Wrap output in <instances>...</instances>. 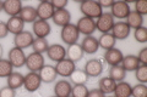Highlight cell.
<instances>
[{
	"mask_svg": "<svg viewBox=\"0 0 147 97\" xmlns=\"http://www.w3.org/2000/svg\"><path fill=\"white\" fill-rule=\"evenodd\" d=\"M135 11L140 13L141 16L147 15V3L145 0H140V1L135 3Z\"/></svg>",
	"mask_w": 147,
	"mask_h": 97,
	"instance_id": "f35d334b",
	"label": "cell"
},
{
	"mask_svg": "<svg viewBox=\"0 0 147 97\" xmlns=\"http://www.w3.org/2000/svg\"><path fill=\"white\" fill-rule=\"evenodd\" d=\"M80 10L85 17L97 20V18L103 13V9L100 7L98 1L94 0H84L80 4Z\"/></svg>",
	"mask_w": 147,
	"mask_h": 97,
	"instance_id": "6da1fadb",
	"label": "cell"
},
{
	"mask_svg": "<svg viewBox=\"0 0 147 97\" xmlns=\"http://www.w3.org/2000/svg\"><path fill=\"white\" fill-rule=\"evenodd\" d=\"M70 97H72V96H70Z\"/></svg>",
	"mask_w": 147,
	"mask_h": 97,
	"instance_id": "681fc988",
	"label": "cell"
},
{
	"mask_svg": "<svg viewBox=\"0 0 147 97\" xmlns=\"http://www.w3.org/2000/svg\"><path fill=\"white\" fill-rule=\"evenodd\" d=\"M103 63L100 59L98 58H92V59H88L85 64V73L88 78H96V77H99L100 74L103 73Z\"/></svg>",
	"mask_w": 147,
	"mask_h": 97,
	"instance_id": "8992f818",
	"label": "cell"
},
{
	"mask_svg": "<svg viewBox=\"0 0 147 97\" xmlns=\"http://www.w3.org/2000/svg\"><path fill=\"white\" fill-rule=\"evenodd\" d=\"M15 96H16V91L11 89V87L5 86L0 89V97H15Z\"/></svg>",
	"mask_w": 147,
	"mask_h": 97,
	"instance_id": "ab89813d",
	"label": "cell"
},
{
	"mask_svg": "<svg viewBox=\"0 0 147 97\" xmlns=\"http://www.w3.org/2000/svg\"><path fill=\"white\" fill-rule=\"evenodd\" d=\"M112 34L114 36V39L115 40H125L129 38V35H130V27H129L125 22H117V23H114V26H113V28H112Z\"/></svg>",
	"mask_w": 147,
	"mask_h": 97,
	"instance_id": "7c38bea8",
	"label": "cell"
},
{
	"mask_svg": "<svg viewBox=\"0 0 147 97\" xmlns=\"http://www.w3.org/2000/svg\"><path fill=\"white\" fill-rule=\"evenodd\" d=\"M48 48H49L48 41H47V39H43V38H36L33 40V44H32L33 52H38L42 55H43V52H47Z\"/></svg>",
	"mask_w": 147,
	"mask_h": 97,
	"instance_id": "d6a6232c",
	"label": "cell"
},
{
	"mask_svg": "<svg viewBox=\"0 0 147 97\" xmlns=\"http://www.w3.org/2000/svg\"><path fill=\"white\" fill-rule=\"evenodd\" d=\"M88 94V89L86 85H75L72 86L71 96L72 97H87Z\"/></svg>",
	"mask_w": 147,
	"mask_h": 97,
	"instance_id": "8d00e7d4",
	"label": "cell"
},
{
	"mask_svg": "<svg viewBox=\"0 0 147 97\" xmlns=\"http://www.w3.org/2000/svg\"><path fill=\"white\" fill-rule=\"evenodd\" d=\"M12 64L7 59H0V78H7L12 73Z\"/></svg>",
	"mask_w": 147,
	"mask_h": 97,
	"instance_id": "836d02e7",
	"label": "cell"
},
{
	"mask_svg": "<svg viewBox=\"0 0 147 97\" xmlns=\"http://www.w3.org/2000/svg\"><path fill=\"white\" fill-rule=\"evenodd\" d=\"M18 17L24 22H28V23H34L38 20V17H37V10L33 6H22Z\"/></svg>",
	"mask_w": 147,
	"mask_h": 97,
	"instance_id": "cb8c5ba5",
	"label": "cell"
},
{
	"mask_svg": "<svg viewBox=\"0 0 147 97\" xmlns=\"http://www.w3.org/2000/svg\"><path fill=\"white\" fill-rule=\"evenodd\" d=\"M33 40H34L33 34H32L31 32L24 30V32H21L20 34L15 35V38H13V44H15V48L24 50V49H27V48H30V46H32Z\"/></svg>",
	"mask_w": 147,
	"mask_h": 97,
	"instance_id": "8fae6325",
	"label": "cell"
},
{
	"mask_svg": "<svg viewBox=\"0 0 147 97\" xmlns=\"http://www.w3.org/2000/svg\"><path fill=\"white\" fill-rule=\"evenodd\" d=\"M98 86H99L98 89L102 91L104 95H107V94H112V92H114V89H115V86H117V82L113 79H110L109 77H105V78H102V79L99 80Z\"/></svg>",
	"mask_w": 147,
	"mask_h": 97,
	"instance_id": "f546056e",
	"label": "cell"
},
{
	"mask_svg": "<svg viewBox=\"0 0 147 97\" xmlns=\"http://www.w3.org/2000/svg\"><path fill=\"white\" fill-rule=\"evenodd\" d=\"M53 22L55 23L57 26L59 27H65L66 24H69L71 21V15L70 12H69V10H66V9H61V10H55L54 15L52 17Z\"/></svg>",
	"mask_w": 147,
	"mask_h": 97,
	"instance_id": "ffe728a7",
	"label": "cell"
},
{
	"mask_svg": "<svg viewBox=\"0 0 147 97\" xmlns=\"http://www.w3.org/2000/svg\"><path fill=\"white\" fill-rule=\"evenodd\" d=\"M114 23V17L110 15V12H103L96 21V30H99L102 34L110 33Z\"/></svg>",
	"mask_w": 147,
	"mask_h": 97,
	"instance_id": "3957f363",
	"label": "cell"
},
{
	"mask_svg": "<svg viewBox=\"0 0 147 97\" xmlns=\"http://www.w3.org/2000/svg\"><path fill=\"white\" fill-rule=\"evenodd\" d=\"M81 49H82V51L88 53V55L96 53L99 49L97 38H94V36H92V35L85 36V39L82 40V43H81Z\"/></svg>",
	"mask_w": 147,
	"mask_h": 97,
	"instance_id": "d6986e66",
	"label": "cell"
},
{
	"mask_svg": "<svg viewBox=\"0 0 147 97\" xmlns=\"http://www.w3.org/2000/svg\"><path fill=\"white\" fill-rule=\"evenodd\" d=\"M120 64L125 69V72H132V71H136L140 67L141 63L139 61V58H137V56H135V55H127V56L123 57V61Z\"/></svg>",
	"mask_w": 147,
	"mask_h": 97,
	"instance_id": "d4e9b609",
	"label": "cell"
},
{
	"mask_svg": "<svg viewBox=\"0 0 147 97\" xmlns=\"http://www.w3.org/2000/svg\"><path fill=\"white\" fill-rule=\"evenodd\" d=\"M60 36H61V40L69 46V45H72V44L77 43L79 36H80V32H79V29H77L76 24L69 23V24H66L65 27H63Z\"/></svg>",
	"mask_w": 147,
	"mask_h": 97,
	"instance_id": "7a4b0ae2",
	"label": "cell"
},
{
	"mask_svg": "<svg viewBox=\"0 0 147 97\" xmlns=\"http://www.w3.org/2000/svg\"><path fill=\"white\" fill-rule=\"evenodd\" d=\"M24 80H25V75H22L21 73H18V72H12L11 74L7 77V86L13 90H16L24 85Z\"/></svg>",
	"mask_w": 147,
	"mask_h": 97,
	"instance_id": "f1b7e54d",
	"label": "cell"
},
{
	"mask_svg": "<svg viewBox=\"0 0 147 97\" xmlns=\"http://www.w3.org/2000/svg\"><path fill=\"white\" fill-rule=\"evenodd\" d=\"M131 85L126 81L117 82V86L114 89V97H131Z\"/></svg>",
	"mask_w": 147,
	"mask_h": 97,
	"instance_id": "4dcf8cb0",
	"label": "cell"
},
{
	"mask_svg": "<svg viewBox=\"0 0 147 97\" xmlns=\"http://www.w3.org/2000/svg\"><path fill=\"white\" fill-rule=\"evenodd\" d=\"M37 10V17L38 20H42V21H48L53 17L54 12H55V9L53 7L52 3L50 1H42L38 4V6L36 7Z\"/></svg>",
	"mask_w": 147,
	"mask_h": 97,
	"instance_id": "4fadbf2b",
	"label": "cell"
},
{
	"mask_svg": "<svg viewBox=\"0 0 147 97\" xmlns=\"http://www.w3.org/2000/svg\"><path fill=\"white\" fill-rule=\"evenodd\" d=\"M25 66L30 69V72L38 73L44 66V57L42 53L32 52L28 56H26V63Z\"/></svg>",
	"mask_w": 147,
	"mask_h": 97,
	"instance_id": "277c9868",
	"label": "cell"
},
{
	"mask_svg": "<svg viewBox=\"0 0 147 97\" xmlns=\"http://www.w3.org/2000/svg\"><path fill=\"white\" fill-rule=\"evenodd\" d=\"M0 11H3V1H0Z\"/></svg>",
	"mask_w": 147,
	"mask_h": 97,
	"instance_id": "7dc6e473",
	"label": "cell"
},
{
	"mask_svg": "<svg viewBox=\"0 0 147 97\" xmlns=\"http://www.w3.org/2000/svg\"><path fill=\"white\" fill-rule=\"evenodd\" d=\"M53 97H57V96H53Z\"/></svg>",
	"mask_w": 147,
	"mask_h": 97,
	"instance_id": "c3c4849f",
	"label": "cell"
},
{
	"mask_svg": "<svg viewBox=\"0 0 147 97\" xmlns=\"http://www.w3.org/2000/svg\"><path fill=\"white\" fill-rule=\"evenodd\" d=\"M21 9H22V3L20 0H6V1H3V11L10 17L18 16Z\"/></svg>",
	"mask_w": 147,
	"mask_h": 97,
	"instance_id": "e0dca14e",
	"label": "cell"
},
{
	"mask_svg": "<svg viewBox=\"0 0 147 97\" xmlns=\"http://www.w3.org/2000/svg\"><path fill=\"white\" fill-rule=\"evenodd\" d=\"M38 74L40 77V80L42 82H45V84H49V82H53L57 79V71H55L54 66H43V68L38 72Z\"/></svg>",
	"mask_w": 147,
	"mask_h": 97,
	"instance_id": "603a6c76",
	"label": "cell"
},
{
	"mask_svg": "<svg viewBox=\"0 0 147 97\" xmlns=\"http://www.w3.org/2000/svg\"><path fill=\"white\" fill-rule=\"evenodd\" d=\"M123 57H124L123 52L119 49H115V48H113V49L108 50V51H105L104 56H103L105 63H108L110 67L119 66V64L121 63V61H123Z\"/></svg>",
	"mask_w": 147,
	"mask_h": 97,
	"instance_id": "2e32d148",
	"label": "cell"
},
{
	"mask_svg": "<svg viewBox=\"0 0 147 97\" xmlns=\"http://www.w3.org/2000/svg\"><path fill=\"white\" fill-rule=\"evenodd\" d=\"M125 20H126L125 23L130 27V29H137L144 24V16H141L136 11H130V13L127 15Z\"/></svg>",
	"mask_w": 147,
	"mask_h": 97,
	"instance_id": "484cf974",
	"label": "cell"
},
{
	"mask_svg": "<svg viewBox=\"0 0 147 97\" xmlns=\"http://www.w3.org/2000/svg\"><path fill=\"white\" fill-rule=\"evenodd\" d=\"M32 29H33V34L37 36V38L45 39L50 34V32H52V27H50L48 21L37 20L33 23V26H32Z\"/></svg>",
	"mask_w": 147,
	"mask_h": 97,
	"instance_id": "9a60e30c",
	"label": "cell"
},
{
	"mask_svg": "<svg viewBox=\"0 0 147 97\" xmlns=\"http://www.w3.org/2000/svg\"><path fill=\"white\" fill-rule=\"evenodd\" d=\"M7 61L12 64L13 68H21L22 66H25L26 55L24 52V50L13 46L7 53Z\"/></svg>",
	"mask_w": 147,
	"mask_h": 97,
	"instance_id": "5b68a950",
	"label": "cell"
},
{
	"mask_svg": "<svg viewBox=\"0 0 147 97\" xmlns=\"http://www.w3.org/2000/svg\"><path fill=\"white\" fill-rule=\"evenodd\" d=\"M71 90H72L71 82L65 80V79L59 80V81L55 82L54 94L57 97H70L71 96Z\"/></svg>",
	"mask_w": 147,
	"mask_h": 97,
	"instance_id": "ac0fdd59",
	"label": "cell"
},
{
	"mask_svg": "<svg viewBox=\"0 0 147 97\" xmlns=\"http://www.w3.org/2000/svg\"><path fill=\"white\" fill-rule=\"evenodd\" d=\"M97 40H98L99 48L103 49V50H105V51H108V50L115 48L117 40L114 39V36L110 34V33H104V34H102Z\"/></svg>",
	"mask_w": 147,
	"mask_h": 97,
	"instance_id": "4316f807",
	"label": "cell"
},
{
	"mask_svg": "<svg viewBox=\"0 0 147 97\" xmlns=\"http://www.w3.org/2000/svg\"><path fill=\"white\" fill-rule=\"evenodd\" d=\"M84 51H82L81 49V45L79 44H72V45H69L67 49H66V58L70 59L71 62L76 63L81 61L82 58H84Z\"/></svg>",
	"mask_w": 147,
	"mask_h": 97,
	"instance_id": "44dd1931",
	"label": "cell"
},
{
	"mask_svg": "<svg viewBox=\"0 0 147 97\" xmlns=\"http://www.w3.org/2000/svg\"><path fill=\"white\" fill-rule=\"evenodd\" d=\"M87 97H105V95L99 89H93V90H90L88 91Z\"/></svg>",
	"mask_w": 147,
	"mask_h": 97,
	"instance_id": "ee69618b",
	"label": "cell"
},
{
	"mask_svg": "<svg viewBox=\"0 0 147 97\" xmlns=\"http://www.w3.org/2000/svg\"><path fill=\"white\" fill-rule=\"evenodd\" d=\"M130 11V6L125 1H114L112 7H110V15L118 20H125Z\"/></svg>",
	"mask_w": 147,
	"mask_h": 97,
	"instance_id": "52a82bcc",
	"label": "cell"
},
{
	"mask_svg": "<svg viewBox=\"0 0 147 97\" xmlns=\"http://www.w3.org/2000/svg\"><path fill=\"white\" fill-rule=\"evenodd\" d=\"M52 3L53 7L55 10H61V9H65L67 5V1L66 0H54V1H50Z\"/></svg>",
	"mask_w": 147,
	"mask_h": 97,
	"instance_id": "60d3db41",
	"label": "cell"
},
{
	"mask_svg": "<svg viewBox=\"0 0 147 97\" xmlns=\"http://www.w3.org/2000/svg\"><path fill=\"white\" fill-rule=\"evenodd\" d=\"M75 69H76L75 63L71 62L70 59H67V58H64V59H61V61L57 62V64H55L57 74L63 77V78H69Z\"/></svg>",
	"mask_w": 147,
	"mask_h": 97,
	"instance_id": "30bf717a",
	"label": "cell"
},
{
	"mask_svg": "<svg viewBox=\"0 0 147 97\" xmlns=\"http://www.w3.org/2000/svg\"><path fill=\"white\" fill-rule=\"evenodd\" d=\"M42 84V80H40V77L38 73L36 72H28L25 75V80H24V86L26 91L28 92H34L40 87Z\"/></svg>",
	"mask_w": 147,
	"mask_h": 97,
	"instance_id": "9c48e42d",
	"label": "cell"
},
{
	"mask_svg": "<svg viewBox=\"0 0 147 97\" xmlns=\"http://www.w3.org/2000/svg\"><path fill=\"white\" fill-rule=\"evenodd\" d=\"M6 27H7V30L9 33H12V34H20L21 32H24L25 29V22L21 20L18 16L15 17H10L6 22Z\"/></svg>",
	"mask_w": 147,
	"mask_h": 97,
	"instance_id": "7402d4cb",
	"label": "cell"
},
{
	"mask_svg": "<svg viewBox=\"0 0 147 97\" xmlns=\"http://www.w3.org/2000/svg\"><path fill=\"white\" fill-rule=\"evenodd\" d=\"M134 36H135L136 41H139V43L145 44L146 41H147V28H145V27L142 26V27H140V28L135 29Z\"/></svg>",
	"mask_w": 147,
	"mask_h": 97,
	"instance_id": "74e56055",
	"label": "cell"
},
{
	"mask_svg": "<svg viewBox=\"0 0 147 97\" xmlns=\"http://www.w3.org/2000/svg\"><path fill=\"white\" fill-rule=\"evenodd\" d=\"M3 53H4V49H3V45L0 44V59L3 58Z\"/></svg>",
	"mask_w": 147,
	"mask_h": 97,
	"instance_id": "bcb514c9",
	"label": "cell"
},
{
	"mask_svg": "<svg viewBox=\"0 0 147 97\" xmlns=\"http://www.w3.org/2000/svg\"><path fill=\"white\" fill-rule=\"evenodd\" d=\"M136 79L140 81V84L147 82V64H140V67L136 69Z\"/></svg>",
	"mask_w": 147,
	"mask_h": 97,
	"instance_id": "d590c367",
	"label": "cell"
},
{
	"mask_svg": "<svg viewBox=\"0 0 147 97\" xmlns=\"http://www.w3.org/2000/svg\"><path fill=\"white\" fill-rule=\"evenodd\" d=\"M98 4L100 5V7H112V5L114 4L113 0H100V1H98Z\"/></svg>",
	"mask_w": 147,
	"mask_h": 97,
	"instance_id": "f6af8a7d",
	"label": "cell"
},
{
	"mask_svg": "<svg viewBox=\"0 0 147 97\" xmlns=\"http://www.w3.org/2000/svg\"><path fill=\"white\" fill-rule=\"evenodd\" d=\"M137 58H139L141 64H147V48H144V49L140 50Z\"/></svg>",
	"mask_w": 147,
	"mask_h": 97,
	"instance_id": "b9f144b4",
	"label": "cell"
},
{
	"mask_svg": "<svg viewBox=\"0 0 147 97\" xmlns=\"http://www.w3.org/2000/svg\"><path fill=\"white\" fill-rule=\"evenodd\" d=\"M125 77H126V72H125V69L120 66V64H119V66L110 67V69H109V78L110 79H113L115 82L124 81Z\"/></svg>",
	"mask_w": 147,
	"mask_h": 97,
	"instance_id": "1f68e13d",
	"label": "cell"
},
{
	"mask_svg": "<svg viewBox=\"0 0 147 97\" xmlns=\"http://www.w3.org/2000/svg\"><path fill=\"white\" fill-rule=\"evenodd\" d=\"M47 55L49 59H52L54 62H59L61 59L66 58V49L63 45H59V44L49 45V48L47 50Z\"/></svg>",
	"mask_w": 147,
	"mask_h": 97,
	"instance_id": "5bb4252c",
	"label": "cell"
},
{
	"mask_svg": "<svg viewBox=\"0 0 147 97\" xmlns=\"http://www.w3.org/2000/svg\"><path fill=\"white\" fill-rule=\"evenodd\" d=\"M76 27L79 29L80 34H84L85 36L92 35L96 30V21L92 20V18L88 17H81L79 18V21L76 23Z\"/></svg>",
	"mask_w": 147,
	"mask_h": 97,
	"instance_id": "ba28073f",
	"label": "cell"
},
{
	"mask_svg": "<svg viewBox=\"0 0 147 97\" xmlns=\"http://www.w3.org/2000/svg\"><path fill=\"white\" fill-rule=\"evenodd\" d=\"M7 34H9V30H7V27H6V22L0 21V39L6 38Z\"/></svg>",
	"mask_w": 147,
	"mask_h": 97,
	"instance_id": "7bdbcfd3",
	"label": "cell"
},
{
	"mask_svg": "<svg viewBox=\"0 0 147 97\" xmlns=\"http://www.w3.org/2000/svg\"><path fill=\"white\" fill-rule=\"evenodd\" d=\"M132 97H147V86L145 84H137L131 87Z\"/></svg>",
	"mask_w": 147,
	"mask_h": 97,
	"instance_id": "e575fe53",
	"label": "cell"
},
{
	"mask_svg": "<svg viewBox=\"0 0 147 97\" xmlns=\"http://www.w3.org/2000/svg\"><path fill=\"white\" fill-rule=\"evenodd\" d=\"M69 78L74 85H86V82L88 81V75L85 73L84 69H75Z\"/></svg>",
	"mask_w": 147,
	"mask_h": 97,
	"instance_id": "83f0119b",
	"label": "cell"
}]
</instances>
